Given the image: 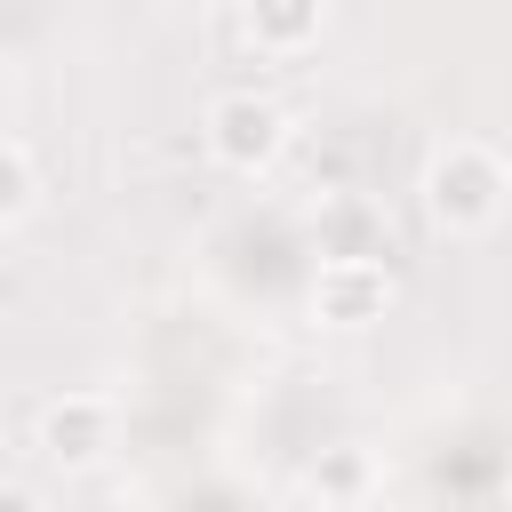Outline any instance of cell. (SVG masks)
<instances>
[{
    "instance_id": "4",
    "label": "cell",
    "mask_w": 512,
    "mask_h": 512,
    "mask_svg": "<svg viewBox=\"0 0 512 512\" xmlns=\"http://www.w3.org/2000/svg\"><path fill=\"white\" fill-rule=\"evenodd\" d=\"M384 304H392L384 256H320L312 312H320L328 328H368V320H384Z\"/></svg>"
},
{
    "instance_id": "1",
    "label": "cell",
    "mask_w": 512,
    "mask_h": 512,
    "mask_svg": "<svg viewBox=\"0 0 512 512\" xmlns=\"http://www.w3.org/2000/svg\"><path fill=\"white\" fill-rule=\"evenodd\" d=\"M424 216L440 224V232H456V240H472V232H488L496 216H504V192H512V168L496 160V144H480V136H448L432 160H424Z\"/></svg>"
},
{
    "instance_id": "2",
    "label": "cell",
    "mask_w": 512,
    "mask_h": 512,
    "mask_svg": "<svg viewBox=\"0 0 512 512\" xmlns=\"http://www.w3.org/2000/svg\"><path fill=\"white\" fill-rule=\"evenodd\" d=\"M200 144H208L216 168L264 176V168L280 160V144H288V112H280L272 96H256V88H224V96H208V112H200Z\"/></svg>"
},
{
    "instance_id": "8",
    "label": "cell",
    "mask_w": 512,
    "mask_h": 512,
    "mask_svg": "<svg viewBox=\"0 0 512 512\" xmlns=\"http://www.w3.org/2000/svg\"><path fill=\"white\" fill-rule=\"evenodd\" d=\"M0 512H48V496L32 480H0Z\"/></svg>"
},
{
    "instance_id": "6",
    "label": "cell",
    "mask_w": 512,
    "mask_h": 512,
    "mask_svg": "<svg viewBox=\"0 0 512 512\" xmlns=\"http://www.w3.org/2000/svg\"><path fill=\"white\" fill-rule=\"evenodd\" d=\"M32 192H40V168H32V152H24L16 136H0V224H16V216L32 208Z\"/></svg>"
},
{
    "instance_id": "3",
    "label": "cell",
    "mask_w": 512,
    "mask_h": 512,
    "mask_svg": "<svg viewBox=\"0 0 512 512\" xmlns=\"http://www.w3.org/2000/svg\"><path fill=\"white\" fill-rule=\"evenodd\" d=\"M32 440H40L48 464L88 472V464H104V448H112V400H104V392H56V400L32 416Z\"/></svg>"
},
{
    "instance_id": "5",
    "label": "cell",
    "mask_w": 512,
    "mask_h": 512,
    "mask_svg": "<svg viewBox=\"0 0 512 512\" xmlns=\"http://www.w3.org/2000/svg\"><path fill=\"white\" fill-rule=\"evenodd\" d=\"M240 24L256 40V56H304L328 24V0H240Z\"/></svg>"
},
{
    "instance_id": "7",
    "label": "cell",
    "mask_w": 512,
    "mask_h": 512,
    "mask_svg": "<svg viewBox=\"0 0 512 512\" xmlns=\"http://www.w3.org/2000/svg\"><path fill=\"white\" fill-rule=\"evenodd\" d=\"M312 488H320V496H360V488H368V448L336 440V448L312 464Z\"/></svg>"
}]
</instances>
